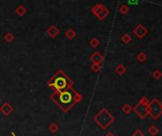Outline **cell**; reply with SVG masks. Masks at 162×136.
Masks as SVG:
<instances>
[{
  "label": "cell",
  "instance_id": "cell-23",
  "mask_svg": "<svg viewBox=\"0 0 162 136\" xmlns=\"http://www.w3.org/2000/svg\"><path fill=\"white\" fill-rule=\"evenodd\" d=\"M132 111H133V107H132L130 104H125V105L122 107V111H123L125 114H129V113H131Z\"/></svg>",
  "mask_w": 162,
  "mask_h": 136
},
{
  "label": "cell",
  "instance_id": "cell-9",
  "mask_svg": "<svg viewBox=\"0 0 162 136\" xmlns=\"http://www.w3.org/2000/svg\"><path fill=\"white\" fill-rule=\"evenodd\" d=\"M47 35L52 38H56L59 35V30L56 28L55 25H52L50 28L47 30Z\"/></svg>",
  "mask_w": 162,
  "mask_h": 136
},
{
  "label": "cell",
  "instance_id": "cell-10",
  "mask_svg": "<svg viewBox=\"0 0 162 136\" xmlns=\"http://www.w3.org/2000/svg\"><path fill=\"white\" fill-rule=\"evenodd\" d=\"M109 15H110V11L108 10L106 7H104V8L99 12V13L96 15V17L100 20V21H102V20H104Z\"/></svg>",
  "mask_w": 162,
  "mask_h": 136
},
{
  "label": "cell",
  "instance_id": "cell-14",
  "mask_svg": "<svg viewBox=\"0 0 162 136\" xmlns=\"http://www.w3.org/2000/svg\"><path fill=\"white\" fill-rule=\"evenodd\" d=\"M147 58H148L147 54H146L145 52H143V51L138 52V53H137V60L138 61V62H140V63L145 62V61L147 60Z\"/></svg>",
  "mask_w": 162,
  "mask_h": 136
},
{
  "label": "cell",
  "instance_id": "cell-21",
  "mask_svg": "<svg viewBox=\"0 0 162 136\" xmlns=\"http://www.w3.org/2000/svg\"><path fill=\"white\" fill-rule=\"evenodd\" d=\"M130 12V9H129V7H128L126 4H123V5H121L120 7H119V12L121 13V15H127L128 12Z\"/></svg>",
  "mask_w": 162,
  "mask_h": 136
},
{
  "label": "cell",
  "instance_id": "cell-2",
  "mask_svg": "<svg viewBox=\"0 0 162 136\" xmlns=\"http://www.w3.org/2000/svg\"><path fill=\"white\" fill-rule=\"evenodd\" d=\"M47 86L53 91H62L73 88V81L62 70H59L50 78Z\"/></svg>",
  "mask_w": 162,
  "mask_h": 136
},
{
  "label": "cell",
  "instance_id": "cell-25",
  "mask_svg": "<svg viewBox=\"0 0 162 136\" xmlns=\"http://www.w3.org/2000/svg\"><path fill=\"white\" fill-rule=\"evenodd\" d=\"M133 136H144V133L141 130H137V131H133Z\"/></svg>",
  "mask_w": 162,
  "mask_h": 136
},
{
  "label": "cell",
  "instance_id": "cell-26",
  "mask_svg": "<svg viewBox=\"0 0 162 136\" xmlns=\"http://www.w3.org/2000/svg\"><path fill=\"white\" fill-rule=\"evenodd\" d=\"M128 3L131 5H137L138 3V0H128Z\"/></svg>",
  "mask_w": 162,
  "mask_h": 136
},
{
  "label": "cell",
  "instance_id": "cell-22",
  "mask_svg": "<svg viewBox=\"0 0 162 136\" xmlns=\"http://www.w3.org/2000/svg\"><path fill=\"white\" fill-rule=\"evenodd\" d=\"M91 70L94 72V73H98L101 71V65L100 64H96L93 63L91 66Z\"/></svg>",
  "mask_w": 162,
  "mask_h": 136
},
{
  "label": "cell",
  "instance_id": "cell-6",
  "mask_svg": "<svg viewBox=\"0 0 162 136\" xmlns=\"http://www.w3.org/2000/svg\"><path fill=\"white\" fill-rule=\"evenodd\" d=\"M133 33L136 35L138 39H142L148 35V30L147 28L142 25V24H138L136 28L133 30Z\"/></svg>",
  "mask_w": 162,
  "mask_h": 136
},
{
  "label": "cell",
  "instance_id": "cell-1",
  "mask_svg": "<svg viewBox=\"0 0 162 136\" xmlns=\"http://www.w3.org/2000/svg\"><path fill=\"white\" fill-rule=\"evenodd\" d=\"M50 98L63 112L67 113L76 104L81 102L82 95L70 88L62 91H53Z\"/></svg>",
  "mask_w": 162,
  "mask_h": 136
},
{
  "label": "cell",
  "instance_id": "cell-18",
  "mask_svg": "<svg viewBox=\"0 0 162 136\" xmlns=\"http://www.w3.org/2000/svg\"><path fill=\"white\" fill-rule=\"evenodd\" d=\"M121 41H122L124 44H129L132 42V36L129 35V33H125V35L121 36Z\"/></svg>",
  "mask_w": 162,
  "mask_h": 136
},
{
  "label": "cell",
  "instance_id": "cell-12",
  "mask_svg": "<svg viewBox=\"0 0 162 136\" xmlns=\"http://www.w3.org/2000/svg\"><path fill=\"white\" fill-rule=\"evenodd\" d=\"M15 13H16L18 16H24L26 13H27V9L25 8L24 6L19 5L17 8L15 9Z\"/></svg>",
  "mask_w": 162,
  "mask_h": 136
},
{
  "label": "cell",
  "instance_id": "cell-27",
  "mask_svg": "<svg viewBox=\"0 0 162 136\" xmlns=\"http://www.w3.org/2000/svg\"><path fill=\"white\" fill-rule=\"evenodd\" d=\"M105 136H114L112 132H108V133H106L105 134Z\"/></svg>",
  "mask_w": 162,
  "mask_h": 136
},
{
  "label": "cell",
  "instance_id": "cell-8",
  "mask_svg": "<svg viewBox=\"0 0 162 136\" xmlns=\"http://www.w3.org/2000/svg\"><path fill=\"white\" fill-rule=\"evenodd\" d=\"M12 111H13V107L11 104H9L8 102H6V103H4L1 107H0V112L4 114L5 116H8V115H10Z\"/></svg>",
  "mask_w": 162,
  "mask_h": 136
},
{
  "label": "cell",
  "instance_id": "cell-28",
  "mask_svg": "<svg viewBox=\"0 0 162 136\" xmlns=\"http://www.w3.org/2000/svg\"><path fill=\"white\" fill-rule=\"evenodd\" d=\"M11 135H12V136H16V134L15 133V131H11Z\"/></svg>",
  "mask_w": 162,
  "mask_h": 136
},
{
  "label": "cell",
  "instance_id": "cell-5",
  "mask_svg": "<svg viewBox=\"0 0 162 136\" xmlns=\"http://www.w3.org/2000/svg\"><path fill=\"white\" fill-rule=\"evenodd\" d=\"M149 99L146 96L141 97L139 102L137 104V106L133 108V111L137 114V116L140 119H145L148 116V111H147V106L149 104Z\"/></svg>",
  "mask_w": 162,
  "mask_h": 136
},
{
  "label": "cell",
  "instance_id": "cell-15",
  "mask_svg": "<svg viewBox=\"0 0 162 136\" xmlns=\"http://www.w3.org/2000/svg\"><path fill=\"white\" fill-rule=\"evenodd\" d=\"M89 45L93 48V49H96V48L100 45V41L96 38V37H93L90 39V41H89Z\"/></svg>",
  "mask_w": 162,
  "mask_h": 136
},
{
  "label": "cell",
  "instance_id": "cell-24",
  "mask_svg": "<svg viewBox=\"0 0 162 136\" xmlns=\"http://www.w3.org/2000/svg\"><path fill=\"white\" fill-rule=\"evenodd\" d=\"M152 77L154 78V79H157V80H158V79H160L162 77V72L159 70H154L152 72Z\"/></svg>",
  "mask_w": 162,
  "mask_h": 136
},
{
  "label": "cell",
  "instance_id": "cell-16",
  "mask_svg": "<svg viewBox=\"0 0 162 136\" xmlns=\"http://www.w3.org/2000/svg\"><path fill=\"white\" fill-rule=\"evenodd\" d=\"M76 35V32L73 31V29L67 30L66 32H65V36H66L67 38H68V39H70V40H72V39L75 38Z\"/></svg>",
  "mask_w": 162,
  "mask_h": 136
},
{
  "label": "cell",
  "instance_id": "cell-17",
  "mask_svg": "<svg viewBox=\"0 0 162 136\" xmlns=\"http://www.w3.org/2000/svg\"><path fill=\"white\" fill-rule=\"evenodd\" d=\"M158 132H159V130H158V128L156 127V126H151L149 128H148V133L152 136H156Z\"/></svg>",
  "mask_w": 162,
  "mask_h": 136
},
{
  "label": "cell",
  "instance_id": "cell-7",
  "mask_svg": "<svg viewBox=\"0 0 162 136\" xmlns=\"http://www.w3.org/2000/svg\"><path fill=\"white\" fill-rule=\"evenodd\" d=\"M90 60L92 63H96V64H100L104 61V56L102 53H100L99 51L93 52L92 55L90 56Z\"/></svg>",
  "mask_w": 162,
  "mask_h": 136
},
{
  "label": "cell",
  "instance_id": "cell-4",
  "mask_svg": "<svg viewBox=\"0 0 162 136\" xmlns=\"http://www.w3.org/2000/svg\"><path fill=\"white\" fill-rule=\"evenodd\" d=\"M148 115H151V117L154 120L158 119L162 114V104L157 99H153L147 106Z\"/></svg>",
  "mask_w": 162,
  "mask_h": 136
},
{
  "label": "cell",
  "instance_id": "cell-19",
  "mask_svg": "<svg viewBox=\"0 0 162 136\" xmlns=\"http://www.w3.org/2000/svg\"><path fill=\"white\" fill-rule=\"evenodd\" d=\"M48 130H49L52 134H55V133H56V132L58 131L59 127H58V125H57L56 123H52V124L48 127Z\"/></svg>",
  "mask_w": 162,
  "mask_h": 136
},
{
  "label": "cell",
  "instance_id": "cell-13",
  "mask_svg": "<svg viewBox=\"0 0 162 136\" xmlns=\"http://www.w3.org/2000/svg\"><path fill=\"white\" fill-rule=\"evenodd\" d=\"M104 5H102V4H96V5H94L93 7V8H92V12L93 13V15H98V13H99V12L101 11V10H102L103 8H104Z\"/></svg>",
  "mask_w": 162,
  "mask_h": 136
},
{
  "label": "cell",
  "instance_id": "cell-3",
  "mask_svg": "<svg viewBox=\"0 0 162 136\" xmlns=\"http://www.w3.org/2000/svg\"><path fill=\"white\" fill-rule=\"evenodd\" d=\"M114 117L108 111L107 108H102L96 116L93 117V121L96 122V125L100 127L102 130H107L113 122H114Z\"/></svg>",
  "mask_w": 162,
  "mask_h": 136
},
{
  "label": "cell",
  "instance_id": "cell-11",
  "mask_svg": "<svg viewBox=\"0 0 162 136\" xmlns=\"http://www.w3.org/2000/svg\"><path fill=\"white\" fill-rule=\"evenodd\" d=\"M126 71H127V69L123 64H118L116 67V69H114V72L118 74V75H123V74L126 72Z\"/></svg>",
  "mask_w": 162,
  "mask_h": 136
},
{
  "label": "cell",
  "instance_id": "cell-20",
  "mask_svg": "<svg viewBox=\"0 0 162 136\" xmlns=\"http://www.w3.org/2000/svg\"><path fill=\"white\" fill-rule=\"evenodd\" d=\"M4 40L7 43H12L13 40H15V35H13L12 32H7L4 35Z\"/></svg>",
  "mask_w": 162,
  "mask_h": 136
}]
</instances>
